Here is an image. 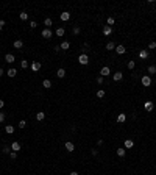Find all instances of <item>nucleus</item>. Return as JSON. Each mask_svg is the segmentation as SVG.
<instances>
[{
	"label": "nucleus",
	"instance_id": "obj_30",
	"mask_svg": "<svg viewBox=\"0 0 156 175\" xmlns=\"http://www.w3.org/2000/svg\"><path fill=\"white\" fill-rule=\"evenodd\" d=\"M56 36H64V28H58V30H56Z\"/></svg>",
	"mask_w": 156,
	"mask_h": 175
},
{
	"label": "nucleus",
	"instance_id": "obj_26",
	"mask_svg": "<svg viewBox=\"0 0 156 175\" xmlns=\"http://www.w3.org/2000/svg\"><path fill=\"white\" fill-rule=\"evenodd\" d=\"M19 17L22 19V20H27V19H28V13H25V11H22V13H20V14H19Z\"/></svg>",
	"mask_w": 156,
	"mask_h": 175
},
{
	"label": "nucleus",
	"instance_id": "obj_23",
	"mask_svg": "<svg viewBox=\"0 0 156 175\" xmlns=\"http://www.w3.org/2000/svg\"><path fill=\"white\" fill-rule=\"evenodd\" d=\"M5 131H6L8 134H11L13 131H14V127H13V125H6V127H5Z\"/></svg>",
	"mask_w": 156,
	"mask_h": 175
},
{
	"label": "nucleus",
	"instance_id": "obj_44",
	"mask_svg": "<svg viewBox=\"0 0 156 175\" xmlns=\"http://www.w3.org/2000/svg\"><path fill=\"white\" fill-rule=\"evenodd\" d=\"M2 75H3V69H0V77H2Z\"/></svg>",
	"mask_w": 156,
	"mask_h": 175
},
{
	"label": "nucleus",
	"instance_id": "obj_29",
	"mask_svg": "<svg viewBox=\"0 0 156 175\" xmlns=\"http://www.w3.org/2000/svg\"><path fill=\"white\" fill-rule=\"evenodd\" d=\"M117 155H119V156H125V149H122V147L117 149Z\"/></svg>",
	"mask_w": 156,
	"mask_h": 175
},
{
	"label": "nucleus",
	"instance_id": "obj_34",
	"mask_svg": "<svg viewBox=\"0 0 156 175\" xmlns=\"http://www.w3.org/2000/svg\"><path fill=\"white\" fill-rule=\"evenodd\" d=\"M3 153H11V145H9V147H3Z\"/></svg>",
	"mask_w": 156,
	"mask_h": 175
},
{
	"label": "nucleus",
	"instance_id": "obj_21",
	"mask_svg": "<svg viewBox=\"0 0 156 175\" xmlns=\"http://www.w3.org/2000/svg\"><path fill=\"white\" fill-rule=\"evenodd\" d=\"M133 145H134V142L131 141V139H126V141H125V149H131Z\"/></svg>",
	"mask_w": 156,
	"mask_h": 175
},
{
	"label": "nucleus",
	"instance_id": "obj_9",
	"mask_svg": "<svg viewBox=\"0 0 156 175\" xmlns=\"http://www.w3.org/2000/svg\"><path fill=\"white\" fill-rule=\"evenodd\" d=\"M56 77H58V78H64V77H66V69H58Z\"/></svg>",
	"mask_w": 156,
	"mask_h": 175
},
{
	"label": "nucleus",
	"instance_id": "obj_8",
	"mask_svg": "<svg viewBox=\"0 0 156 175\" xmlns=\"http://www.w3.org/2000/svg\"><path fill=\"white\" fill-rule=\"evenodd\" d=\"M122 77H123L122 72H115V74L112 75V80H114V81H120V80H122Z\"/></svg>",
	"mask_w": 156,
	"mask_h": 175
},
{
	"label": "nucleus",
	"instance_id": "obj_39",
	"mask_svg": "<svg viewBox=\"0 0 156 175\" xmlns=\"http://www.w3.org/2000/svg\"><path fill=\"white\" fill-rule=\"evenodd\" d=\"M30 27H31V28H36V27H37V24L34 22V20H31V22H30Z\"/></svg>",
	"mask_w": 156,
	"mask_h": 175
},
{
	"label": "nucleus",
	"instance_id": "obj_42",
	"mask_svg": "<svg viewBox=\"0 0 156 175\" xmlns=\"http://www.w3.org/2000/svg\"><path fill=\"white\" fill-rule=\"evenodd\" d=\"M3 106H5V102H3V100H0V109L3 108Z\"/></svg>",
	"mask_w": 156,
	"mask_h": 175
},
{
	"label": "nucleus",
	"instance_id": "obj_37",
	"mask_svg": "<svg viewBox=\"0 0 156 175\" xmlns=\"http://www.w3.org/2000/svg\"><path fill=\"white\" fill-rule=\"evenodd\" d=\"M148 48H150V50L156 48V42H155V41H153V42H150V44H148Z\"/></svg>",
	"mask_w": 156,
	"mask_h": 175
},
{
	"label": "nucleus",
	"instance_id": "obj_31",
	"mask_svg": "<svg viewBox=\"0 0 156 175\" xmlns=\"http://www.w3.org/2000/svg\"><path fill=\"white\" fill-rule=\"evenodd\" d=\"M97 97H98V99H103V97H105V91H103V89L97 91Z\"/></svg>",
	"mask_w": 156,
	"mask_h": 175
},
{
	"label": "nucleus",
	"instance_id": "obj_27",
	"mask_svg": "<svg viewBox=\"0 0 156 175\" xmlns=\"http://www.w3.org/2000/svg\"><path fill=\"white\" fill-rule=\"evenodd\" d=\"M114 48H115L114 42H108V44H106V50H114Z\"/></svg>",
	"mask_w": 156,
	"mask_h": 175
},
{
	"label": "nucleus",
	"instance_id": "obj_17",
	"mask_svg": "<svg viewBox=\"0 0 156 175\" xmlns=\"http://www.w3.org/2000/svg\"><path fill=\"white\" fill-rule=\"evenodd\" d=\"M144 108L147 109V111H151V109H153V103H151V102H145Z\"/></svg>",
	"mask_w": 156,
	"mask_h": 175
},
{
	"label": "nucleus",
	"instance_id": "obj_18",
	"mask_svg": "<svg viewBox=\"0 0 156 175\" xmlns=\"http://www.w3.org/2000/svg\"><path fill=\"white\" fill-rule=\"evenodd\" d=\"M42 86H44L45 89H48V88H52V81H50V80H44V81H42Z\"/></svg>",
	"mask_w": 156,
	"mask_h": 175
},
{
	"label": "nucleus",
	"instance_id": "obj_24",
	"mask_svg": "<svg viewBox=\"0 0 156 175\" xmlns=\"http://www.w3.org/2000/svg\"><path fill=\"white\" fill-rule=\"evenodd\" d=\"M60 47L63 48V50H67V48L70 47V44H69V42H67V41H64V42H61V45H60Z\"/></svg>",
	"mask_w": 156,
	"mask_h": 175
},
{
	"label": "nucleus",
	"instance_id": "obj_16",
	"mask_svg": "<svg viewBox=\"0 0 156 175\" xmlns=\"http://www.w3.org/2000/svg\"><path fill=\"white\" fill-rule=\"evenodd\" d=\"M5 61H6V63H14V56H13L11 53H8V55L5 56Z\"/></svg>",
	"mask_w": 156,
	"mask_h": 175
},
{
	"label": "nucleus",
	"instance_id": "obj_6",
	"mask_svg": "<svg viewBox=\"0 0 156 175\" xmlns=\"http://www.w3.org/2000/svg\"><path fill=\"white\" fill-rule=\"evenodd\" d=\"M111 31H112V27H109V25H105L103 27V34H105V36H109Z\"/></svg>",
	"mask_w": 156,
	"mask_h": 175
},
{
	"label": "nucleus",
	"instance_id": "obj_2",
	"mask_svg": "<svg viewBox=\"0 0 156 175\" xmlns=\"http://www.w3.org/2000/svg\"><path fill=\"white\" fill-rule=\"evenodd\" d=\"M141 83H142V86H145V88H147V86H150V85H151V77H150V75H145V77H142V78H141Z\"/></svg>",
	"mask_w": 156,
	"mask_h": 175
},
{
	"label": "nucleus",
	"instance_id": "obj_10",
	"mask_svg": "<svg viewBox=\"0 0 156 175\" xmlns=\"http://www.w3.org/2000/svg\"><path fill=\"white\" fill-rule=\"evenodd\" d=\"M66 150H67V152H73V150H75L73 142H66Z\"/></svg>",
	"mask_w": 156,
	"mask_h": 175
},
{
	"label": "nucleus",
	"instance_id": "obj_1",
	"mask_svg": "<svg viewBox=\"0 0 156 175\" xmlns=\"http://www.w3.org/2000/svg\"><path fill=\"white\" fill-rule=\"evenodd\" d=\"M78 63H80V64H83V66H86V64L89 63V56L86 55V53L80 55V56H78Z\"/></svg>",
	"mask_w": 156,
	"mask_h": 175
},
{
	"label": "nucleus",
	"instance_id": "obj_4",
	"mask_svg": "<svg viewBox=\"0 0 156 175\" xmlns=\"http://www.w3.org/2000/svg\"><path fill=\"white\" fill-rule=\"evenodd\" d=\"M109 74H111V71H109V67H106V66H105V67H101V71H100V75H101V77H103V78H105V77H108Z\"/></svg>",
	"mask_w": 156,
	"mask_h": 175
},
{
	"label": "nucleus",
	"instance_id": "obj_7",
	"mask_svg": "<svg viewBox=\"0 0 156 175\" xmlns=\"http://www.w3.org/2000/svg\"><path fill=\"white\" fill-rule=\"evenodd\" d=\"M139 58H141V60H147V58H148V50H141V52H139Z\"/></svg>",
	"mask_w": 156,
	"mask_h": 175
},
{
	"label": "nucleus",
	"instance_id": "obj_41",
	"mask_svg": "<svg viewBox=\"0 0 156 175\" xmlns=\"http://www.w3.org/2000/svg\"><path fill=\"white\" fill-rule=\"evenodd\" d=\"M3 120H5V114H3V113H0V122H3Z\"/></svg>",
	"mask_w": 156,
	"mask_h": 175
},
{
	"label": "nucleus",
	"instance_id": "obj_22",
	"mask_svg": "<svg viewBox=\"0 0 156 175\" xmlns=\"http://www.w3.org/2000/svg\"><path fill=\"white\" fill-rule=\"evenodd\" d=\"M36 119H37V120H44V119H45V113H42V111L37 113V114H36Z\"/></svg>",
	"mask_w": 156,
	"mask_h": 175
},
{
	"label": "nucleus",
	"instance_id": "obj_20",
	"mask_svg": "<svg viewBox=\"0 0 156 175\" xmlns=\"http://www.w3.org/2000/svg\"><path fill=\"white\" fill-rule=\"evenodd\" d=\"M31 69H33L34 72H37L39 69H41V63H33L31 64Z\"/></svg>",
	"mask_w": 156,
	"mask_h": 175
},
{
	"label": "nucleus",
	"instance_id": "obj_28",
	"mask_svg": "<svg viewBox=\"0 0 156 175\" xmlns=\"http://www.w3.org/2000/svg\"><path fill=\"white\" fill-rule=\"evenodd\" d=\"M20 67H22V69H27V67H28V61L22 60V61H20Z\"/></svg>",
	"mask_w": 156,
	"mask_h": 175
},
{
	"label": "nucleus",
	"instance_id": "obj_19",
	"mask_svg": "<svg viewBox=\"0 0 156 175\" xmlns=\"http://www.w3.org/2000/svg\"><path fill=\"white\" fill-rule=\"evenodd\" d=\"M44 25L47 27V28H50V27L53 25V20H52V19H48V17H47V19L44 20Z\"/></svg>",
	"mask_w": 156,
	"mask_h": 175
},
{
	"label": "nucleus",
	"instance_id": "obj_38",
	"mask_svg": "<svg viewBox=\"0 0 156 175\" xmlns=\"http://www.w3.org/2000/svg\"><path fill=\"white\" fill-rule=\"evenodd\" d=\"M72 31H73V34H78V33H80V27H73V30H72Z\"/></svg>",
	"mask_w": 156,
	"mask_h": 175
},
{
	"label": "nucleus",
	"instance_id": "obj_5",
	"mask_svg": "<svg viewBox=\"0 0 156 175\" xmlns=\"http://www.w3.org/2000/svg\"><path fill=\"white\" fill-rule=\"evenodd\" d=\"M61 20H63V22H66V20H69V19H70V13H67V11H64V13H61Z\"/></svg>",
	"mask_w": 156,
	"mask_h": 175
},
{
	"label": "nucleus",
	"instance_id": "obj_46",
	"mask_svg": "<svg viewBox=\"0 0 156 175\" xmlns=\"http://www.w3.org/2000/svg\"><path fill=\"white\" fill-rule=\"evenodd\" d=\"M155 113H156V111H155Z\"/></svg>",
	"mask_w": 156,
	"mask_h": 175
},
{
	"label": "nucleus",
	"instance_id": "obj_32",
	"mask_svg": "<svg viewBox=\"0 0 156 175\" xmlns=\"http://www.w3.org/2000/svg\"><path fill=\"white\" fill-rule=\"evenodd\" d=\"M27 127V122L25 120H20V122H19V128H25Z\"/></svg>",
	"mask_w": 156,
	"mask_h": 175
},
{
	"label": "nucleus",
	"instance_id": "obj_11",
	"mask_svg": "<svg viewBox=\"0 0 156 175\" xmlns=\"http://www.w3.org/2000/svg\"><path fill=\"white\" fill-rule=\"evenodd\" d=\"M11 150H14V152H19V150H20V144L14 141V142L11 144Z\"/></svg>",
	"mask_w": 156,
	"mask_h": 175
},
{
	"label": "nucleus",
	"instance_id": "obj_13",
	"mask_svg": "<svg viewBox=\"0 0 156 175\" xmlns=\"http://www.w3.org/2000/svg\"><path fill=\"white\" fill-rule=\"evenodd\" d=\"M115 52L119 53V55H123L126 50H125V47H123V45H117V47H115Z\"/></svg>",
	"mask_w": 156,
	"mask_h": 175
},
{
	"label": "nucleus",
	"instance_id": "obj_33",
	"mask_svg": "<svg viewBox=\"0 0 156 175\" xmlns=\"http://www.w3.org/2000/svg\"><path fill=\"white\" fill-rule=\"evenodd\" d=\"M134 66H136L134 61H128V69H134Z\"/></svg>",
	"mask_w": 156,
	"mask_h": 175
},
{
	"label": "nucleus",
	"instance_id": "obj_35",
	"mask_svg": "<svg viewBox=\"0 0 156 175\" xmlns=\"http://www.w3.org/2000/svg\"><path fill=\"white\" fill-rule=\"evenodd\" d=\"M9 158H11V160H16V158H17V152H11L9 153Z\"/></svg>",
	"mask_w": 156,
	"mask_h": 175
},
{
	"label": "nucleus",
	"instance_id": "obj_25",
	"mask_svg": "<svg viewBox=\"0 0 156 175\" xmlns=\"http://www.w3.org/2000/svg\"><path fill=\"white\" fill-rule=\"evenodd\" d=\"M148 74L150 75H155L156 74V66H148Z\"/></svg>",
	"mask_w": 156,
	"mask_h": 175
},
{
	"label": "nucleus",
	"instance_id": "obj_45",
	"mask_svg": "<svg viewBox=\"0 0 156 175\" xmlns=\"http://www.w3.org/2000/svg\"><path fill=\"white\" fill-rule=\"evenodd\" d=\"M0 30H2V27H0Z\"/></svg>",
	"mask_w": 156,
	"mask_h": 175
},
{
	"label": "nucleus",
	"instance_id": "obj_36",
	"mask_svg": "<svg viewBox=\"0 0 156 175\" xmlns=\"http://www.w3.org/2000/svg\"><path fill=\"white\" fill-rule=\"evenodd\" d=\"M114 22H115V20H114V17H108V25H109V27H111V25H114Z\"/></svg>",
	"mask_w": 156,
	"mask_h": 175
},
{
	"label": "nucleus",
	"instance_id": "obj_12",
	"mask_svg": "<svg viewBox=\"0 0 156 175\" xmlns=\"http://www.w3.org/2000/svg\"><path fill=\"white\" fill-rule=\"evenodd\" d=\"M13 45H14V48H22V47H23V42L20 41V39H16Z\"/></svg>",
	"mask_w": 156,
	"mask_h": 175
},
{
	"label": "nucleus",
	"instance_id": "obj_43",
	"mask_svg": "<svg viewBox=\"0 0 156 175\" xmlns=\"http://www.w3.org/2000/svg\"><path fill=\"white\" fill-rule=\"evenodd\" d=\"M70 175H78V172H75V170H72V172H70Z\"/></svg>",
	"mask_w": 156,
	"mask_h": 175
},
{
	"label": "nucleus",
	"instance_id": "obj_40",
	"mask_svg": "<svg viewBox=\"0 0 156 175\" xmlns=\"http://www.w3.org/2000/svg\"><path fill=\"white\" fill-rule=\"evenodd\" d=\"M97 83H98V85H101V83H103V77H101V75L97 78Z\"/></svg>",
	"mask_w": 156,
	"mask_h": 175
},
{
	"label": "nucleus",
	"instance_id": "obj_14",
	"mask_svg": "<svg viewBox=\"0 0 156 175\" xmlns=\"http://www.w3.org/2000/svg\"><path fill=\"white\" fill-rule=\"evenodd\" d=\"M6 74H8V77H11V78H14L16 75H17V71H16V69H13V67H11V69H9V71H8Z\"/></svg>",
	"mask_w": 156,
	"mask_h": 175
},
{
	"label": "nucleus",
	"instance_id": "obj_15",
	"mask_svg": "<svg viewBox=\"0 0 156 175\" xmlns=\"http://www.w3.org/2000/svg\"><path fill=\"white\" fill-rule=\"evenodd\" d=\"M125 120H126V116L123 114V113H122V114H119V116H117V122H119V123L125 122Z\"/></svg>",
	"mask_w": 156,
	"mask_h": 175
},
{
	"label": "nucleus",
	"instance_id": "obj_3",
	"mask_svg": "<svg viewBox=\"0 0 156 175\" xmlns=\"http://www.w3.org/2000/svg\"><path fill=\"white\" fill-rule=\"evenodd\" d=\"M42 38H45V39H50V38L53 36V33H52V30L50 28H45V30H42Z\"/></svg>",
	"mask_w": 156,
	"mask_h": 175
}]
</instances>
